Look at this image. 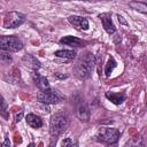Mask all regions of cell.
Instances as JSON below:
<instances>
[{"label":"cell","mask_w":147,"mask_h":147,"mask_svg":"<svg viewBox=\"0 0 147 147\" xmlns=\"http://www.w3.org/2000/svg\"><path fill=\"white\" fill-rule=\"evenodd\" d=\"M95 65V57L92 53L86 52L83 54L74 65V74L79 79H87Z\"/></svg>","instance_id":"6da1fadb"},{"label":"cell","mask_w":147,"mask_h":147,"mask_svg":"<svg viewBox=\"0 0 147 147\" xmlns=\"http://www.w3.org/2000/svg\"><path fill=\"white\" fill-rule=\"evenodd\" d=\"M69 116L64 113H56L51 117L49 122V133L51 137L54 139H57V137L63 133L67 127L69 126Z\"/></svg>","instance_id":"7a4b0ae2"},{"label":"cell","mask_w":147,"mask_h":147,"mask_svg":"<svg viewBox=\"0 0 147 147\" xmlns=\"http://www.w3.org/2000/svg\"><path fill=\"white\" fill-rule=\"evenodd\" d=\"M23 48V42L15 36H0V51L18 52Z\"/></svg>","instance_id":"3957f363"},{"label":"cell","mask_w":147,"mask_h":147,"mask_svg":"<svg viewBox=\"0 0 147 147\" xmlns=\"http://www.w3.org/2000/svg\"><path fill=\"white\" fill-rule=\"evenodd\" d=\"M119 131L113 127H101L96 133V141L102 144H114L119 139Z\"/></svg>","instance_id":"277c9868"},{"label":"cell","mask_w":147,"mask_h":147,"mask_svg":"<svg viewBox=\"0 0 147 147\" xmlns=\"http://www.w3.org/2000/svg\"><path fill=\"white\" fill-rule=\"evenodd\" d=\"M25 21V16L17 11H10L7 13L3 18V26L6 29H15L23 24Z\"/></svg>","instance_id":"5b68a950"},{"label":"cell","mask_w":147,"mask_h":147,"mask_svg":"<svg viewBox=\"0 0 147 147\" xmlns=\"http://www.w3.org/2000/svg\"><path fill=\"white\" fill-rule=\"evenodd\" d=\"M38 100L41 103H46V105H53V103H57L62 100V96L59 94V92L54 91V90H45L41 91L38 95H37Z\"/></svg>","instance_id":"8992f818"},{"label":"cell","mask_w":147,"mask_h":147,"mask_svg":"<svg viewBox=\"0 0 147 147\" xmlns=\"http://www.w3.org/2000/svg\"><path fill=\"white\" fill-rule=\"evenodd\" d=\"M76 116H77V117L79 118V121H82V122H88L90 116H91V111H90L88 106H87L85 102L79 103V106H78L77 109H76Z\"/></svg>","instance_id":"52a82bcc"},{"label":"cell","mask_w":147,"mask_h":147,"mask_svg":"<svg viewBox=\"0 0 147 147\" xmlns=\"http://www.w3.org/2000/svg\"><path fill=\"white\" fill-rule=\"evenodd\" d=\"M69 22L77 29V30H87L88 29V21L85 17L80 16H70Z\"/></svg>","instance_id":"ba28073f"},{"label":"cell","mask_w":147,"mask_h":147,"mask_svg":"<svg viewBox=\"0 0 147 147\" xmlns=\"http://www.w3.org/2000/svg\"><path fill=\"white\" fill-rule=\"evenodd\" d=\"M99 17H100V20H101V22H102V25H103L106 32L109 33V34H113V33L116 31V28H115V25L113 24V21H111L110 15L107 14V13H105V14H101Z\"/></svg>","instance_id":"9c48e42d"},{"label":"cell","mask_w":147,"mask_h":147,"mask_svg":"<svg viewBox=\"0 0 147 147\" xmlns=\"http://www.w3.org/2000/svg\"><path fill=\"white\" fill-rule=\"evenodd\" d=\"M60 42L68 45V46H71V47H83L86 45V42L84 40H82L77 37H72V36H65V37L61 38Z\"/></svg>","instance_id":"30bf717a"},{"label":"cell","mask_w":147,"mask_h":147,"mask_svg":"<svg viewBox=\"0 0 147 147\" xmlns=\"http://www.w3.org/2000/svg\"><path fill=\"white\" fill-rule=\"evenodd\" d=\"M32 77H33V82H34L36 86L39 90L45 91V90H48L49 88V84H48V80H47L46 77H44V76H41V75H39L37 72H34L32 75Z\"/></svg>","instance_id":"8fae6325"},{"label":"cell","mask_w":147,"mask_h":147,"mask_svg":"<svg viewBox=\"0 0 147 147\" xmlns=\"http://www.w3.org/2000/svg\"><path fill=\"white\" fill-rule=\"evenodd\" d=\"M23 64L24 65H26L28 68H30V69H32V70H38L39 68H40V62L34 57V56H32V55H24V57H23Z\"/></svg>","instance_id":"7c38bea8"},{"label":"cell","mask_w":147,"mask_h":147,"mask_svg":"<svg viewBox=\"0 0 147 147\" xmlns=\"http://www.w3.org/2000/svg\"><path fill=\"white\" fill-rule=\"evenodd\" d=\"M25 121H26V124L33 129H39L42 126V121L39 116L34 115V114H28L26 117H25Z\"/></svg>","instance_id":"4fadbf2b"},{"label":"cell","mask_w":147,"mask_h":147,"mask_svg":"<svg viewBox=\"0 0 147 147\" xmlns=\"http://www.w3.org/2000/svg\"><path fill=\"white\" fill-rule=\"evenodd\" d=\"M106 98L109 100V101H111L113 103H115V105H121L124 100H125V94H123V93H115V92H107L106 93Z\"/></svg>","instance_id":"5bb4252c"},{"label":"cell","mask_w":147,"mask_h":147,"mask_svg":"<svg viewBox=\"0 0 147 147\" xmlns=\"http://www.w3.org/2000/svg\"><path fill=\"white\" fill-rule=\"evenodd\" d=\"M55 56L61 57V59H67V60H71L76 56V52L72 49H60L55 52Z\"/></svg>","instance_id":"9a60e30c"},{"label":"cell","mask_w":147,"mask_h":147,"mask_svg":"<svg viewBox=\"0 0 147 147\" xmlns=\"http://www.w3.org/2000/svg\"><path fill=\"white\" fill-rule=\"evenodd\" d=\"M130 6H131L133 9H136V10H138V11H140V13H144V14L147 13V5H146L145 2L132 1V2H130Z\"/></svg>","instance_id":"2e32d148"},{"label":"cell","mask_w":147,"mask_h":147,"mask_svg":"<svg viewBox=\"0 0 147 147\" xmlns=\"http://www.w3.org/2000/svg\"><path fill=\"white\" fill-rule=\"evenodd\" d=\"M0 116H2L3 118H8V106L6 100L0 95Z\"/></svg>","instance_id":"e0dca14e"},{"label":"cell","mask_w":147,"mask_h":147,"mask_svg":"<svg viewBox=\"0 0 147 147\" xmlns=\"http://www.w3.org/2000/svg\"><path fill=\"white\" fill-rule=\"evenodd\" d=\"M116 61L114 60V57L113 56H110L109 59H108V62H107V64H106V68H105V72H106V75L107 76H109L111 72H113V70L116 68Z\"/></svg>","instance_id":"ac0fdd59"},{"label":"cell","mask_w":147,"mask_h":147,"mask_svg":"<svg viewBox=\"0 0 147 147\" xmlns=\"http://www.w3.org/2000/svg\"><path fill=\"white\" fill-rule=\"evenodd\" d=\"M124 147H145V145H144V140H142V138H137V139H131V140H129L126 144H125V146Z\"/></svg>","instance_id":"d6986e66"},{"label":"cell","mask_w":147,"mask_h":147,"mask_svg":"<svg viewBox=\"0 0 147 147\" xmlns=\"http://www.w3.org/2000/svg\"><path fill=\"white\" fill-rule=\"evenodd\" d=\"M62 147H77V142L70 138H65L62 141Z\"/></svg>","instance_id":"ffe728a7"},{"label":"cell","mask_w":147,"mask_h":147,"mask_svg":"<svg viewBox=\"0 0 147 147\" xmlns=\"http://www.w3.org/2000/svg\"><path fill=\"white\" fill-rule=\"evenodd\" d=\"M0 61H2V62H10L11 61V57L9 56V54L7 52L0 51Z\"/></svg>","instance_id":"44dd1931"},{"label":"cell","mask_w":147,"mask_h":147,"mask_svg":"<svg viewBox=\"0 0 147 147\" xmlns=\"http://www.w3.org/2000/svg\"><path fill=\"white\" fill-rule=\"evenodd\" d=\"M54 76H55L56 78H65V77H67V75H60L59 72H57V74H55Z\"/></svg>","instance_id":"7402d4cb"},{"label":"cell","mask_w":147,"mask_h":147,"mask_svg":"<svg viewBox=\"0 0 147 147\" xmlns=\"http://www.w3.org/2000/svg\"><path fill=\"white\" fill-rule=\"evenodd\" d=\"M5 147H10V141H9L8 138L5 140Z\"/></svg>","instance_id":"603a6c76"},{"label":"cell","mask_w":147,"mask_h":147,"mask_svg":"<svg viewBox=\"0 0 147 147\" xmlns=\"http://www.w3.org/2000/svg\"><path fill=\"white\" fill-rule=\"evenodd\" d=\"M21 117H22V111L20 113V115H16V119H15V121H16V122H20V121H21Z\"/></svg>","instance_id":"cb8c5ba5"},{"label":"cell","mask_w":147,"mask_h":147,"mask_svg":"<svg viewBox=\"0 0 147 147\" xmlns=\"http://www.w3.org/2000/svg\"><path fill=\"white\" fill-rule=\"evenodd\" d=\"M106 147H117V142H114V144H108Z\"/></svg>","instance_id":"d4e9b609"},{"label":"cell","mask_w":147,"mask_h":147,"mask_svg":"<svg viewBox=\"0 0 147 147\" xmlns=\"http://www.w3.org/2000/svg\"><path fill=\"white\" fill-rule=\"evenodd\" d=\"M28 147H34V145H33V144H30V145H29Z\"/></svg>","instance_id":"484cf974"},{"label":"cell","mask_w":147,"mask_h":147,"mask_svg":"<svg viewBox=\"0 0 147 147\" xmlns=\"http://www.w3.org/2000/svg\"><path fill=\"white\" fill-rule=\"evenodd\" d=\"M0 147H1V145H0Z\"/></svg>","instance_id":"4316f807"}]
</instances>
